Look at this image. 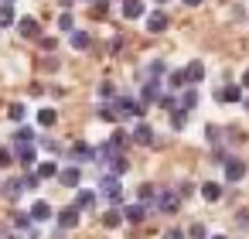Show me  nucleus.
<instances>
[{"mask_svg": "<svg viewBox=\"0 0 249 239\" xmlns=\"http://www.w3.org/2000/svg\"><path fill=\"white\" fill-rule=\"evenodd\" d=\"M113 106H116L120 116H137V120H143V113H147V103H143V99H133V96H116Z\"/></svg>", "mask_w": 249, "mask_h": 239, "instance_id": "1", "label": "nucleus"}, {"mask_svg": "<svg viewBox=\"0 0 249 239\" xmlns=\"http://www.w3.org/2000/svg\"><path fill=\"white\" fill-rule=\"evenodd\" d=\"M99 191H103V195H106V198H109L113 205H120V202H123L120 174H113V171H109V174H103V178H99Z\"/></svg>", "mask_w": 249, "mask_h": 239, "instance_id": "2", "label": "nucleus"}, {"mask_svg": "<svg viewBox=\"0 0 249 239\" xmlns=\"http://www.w3.org/2000/svg\"><path fill=\"white\" fill-rule=\"evenodd\" d=\"M178 205H181V191H160V195H157V212L174 215V212H178Z\"/></svg>", "mask_w": 249, "mask_h": 239, "instance_id": "3", "label": "nucleus"}, {"mask_svg": "<svg viewBox=\"0 0 249 239\" xmlns=\"http://www.w3.org/2000/svg\"><path fill=\"white\" fill-rule=\"evenodd\" d=\"M21 191H28V188H24V178H7L4 184H0V195H4L7 202H18Z\"/></svg>", "mask_w": 249, "mask_h": 239, "instance_id": "4", "label": "nucleus"}, {"mask_svg": "<svg viewBox=\"0 0 249 239\" xmlns=\"http://www.w3.org/2000/svg\"><path fill=\"white\" fill-rule=\"evenodd\" d=\"M222 164H225V181H242V178H246V161H239V157H225Z\"/></svg>", "mask_w": 249, "mask_h": 239, "instance_id": "5", "label": "nucleus"}, {"mask_svg": "<svg viewBox=\"0 0 249 239\" xmlns=\"http://www.w3.org/2000/svg\"><path fill=\"white\" fill-rule=\"evenodd\" d=\"M147 212H150V208H147L143 202H133V205H126V208H123V219H126L130 225H140V222L147 219Z\"/></svg>", "mask_w": 249, "mask_h": 239, "instance_id": "6", "label": "nucleus"}, {"mask_svg": "<svg viewBox=\"0 0 249 239\" xmlns=\"http://www.w3.org/2000/svg\"><path fill=\"white\" fill-rule=\"evenodd\" d=\"M160 96H164V89H160V79H147V82H143V92H140V99L150 106V103H157Z\"/></svg>", "mask_w": 249, "mask_h": 239, "instance_id": "7", "label": "nucleus"}, {"mask_svg": "<svg viewBox=\"0 0 249 239\" xmlns=\"http://www.w3.org/2000/svg\"><path fill=\"white\" fill-rule=\"evenodd\" d=\"M116 154H123V150H116V147L106 140L103 147H96V157H92V161H96V164H103V167H109V164L116 161Z\"/></svg>", "mask_w": 249, "mask_h": 239, "instance_id": "8", "label": "nucleus"}, {"mask_svg": "<svg viewBox=\"0 0 249 239\" xmlns=\"http://www.w3.org/2000/svg\"><path fill=\"white\" fill-rule=\"evenodd\" d=\"M79 215H82V208H79V205H69V208L58 212V225H62V229H75V225H79Z\"/></svg>", "mask_w": 249, "mask_h": 239, "instance_id": "9", "label": "nucleus"}, {"mask_svg": "<svg viewBox=\"0 0 249 239\" xmlns=\"http://www.w3.org/2000/svg\"><path fill=\"white\" fill-rule=\"evenodd\" d=\"M167 24H171V21H167L164 11H150V14H147V31L160 35V31H167Z\"/></svg>", "mask_w": 249, "mask_h": 239, "instance_id": "10", "label": "nucleus"}, {"mask_svg": "<svg viewBox=\"0 0 249 239\" xmlns=\"http://www.w3.org/2000/svg\"><path fill=\"white\" fill-rule=\"evenodd\" d=\"M58 181H62L65 188H79V181H82V167H79V164H72V167H62Z\"/></svg>", "mask_w": 249, "mask_h": 239, "instance_id": "11", "label": "nucleus"}, {"mask_svg": "<svg viewBox=\"0 0 249 239\" xmlns=\"http://www.w3.org/2000/svg\"><path fill=\"white\" fill-rule=\"evenodd\" d=\"M133 144H143V147H150V144H154V130H150V123H143V120H140V123L133 127Z\"/></svg>", "mask_w": 249, "mask_h": 239, "instance_id": "12", "label": "nucleus"}, {"mask_svg": "<svg viewBox=\"0 0 249 239\" xmlns=\"http://www.w3.org/2000/svg\"><path fill=\"white\" fill-rule=\"evenodd\" d=\"M14 28H18V35H21V38H38V31H41L35 18H21V21H18Z\"/></svg>", "mask_w": 249, "mask_h": 239, "instance_id": "13", "label": "nucleus"}, {"mask_svg": "<svg viewBox=\"0 0 249 239\" xmlns=\"http://www.w3.org/2000/svg\"><path fill=\"white\" fill-rule=\"evenodd\" d=\"M14 157L21 161V167H31L35 164V147L31 144H14Z\"/></svg>", "mask_w": 249, "mask_h": 239, "instance_id": "14", "label": "nucleus"}, {"mask_svg": "<svg viewBox=\"0 0 249 239\" xmlns=\"http://www.w3.org/2000/svg\"><path fill=\"white\" fill-rule=\"evenodd\" d=\"M52 215H55V212H52V205H48L45 198H38V202L31 205V219H35V222H48Z\"/></svg>", "mask_w": 249, "mask_h": 239, "instance_id": "15", "label": "nucleus"}, {"mask_svg": "<svg viewBox=\"0 0 249 239\" xmlns=\"http://www.w3.org/2000/svg\"><path fill=\"white\" fill-rule=\"evenodd\" d=\"M184 75H188V86H198V82L205 79V65H201V62H188Z\"/></svg>", "mask_w": 249, "mask_h": 239, "instance_id": "16", "label": "nucleus"}, {"mask_svg": "<svg viewBox=\"0 0 249 239\" xmlns=\"http://www.w3.org/2000/svg\"><path fill=\"white\" fill-rule=\"evenodd\" d=\"M69 154H72V161H92V157H96V150H92L89 144H82V140H79V144H72V150H69Z\"/></svg>", "mask_w": 249, "mask_h": 239, "instance_id": "17", "label": "nucleus"}, {"mask_svg": "<svg viewBox=\"0 0 249 239\" xmlns=\"http://www.w3.org/2000/svg\"><path fill=\"white\" fill-rule=\"evenodd\" d=\"M123 18H126V21L143 18V4H140V0H123Z\"/></svg>", "mask_w": 249, "mask_h": 239, "instance_id": "18", "label": "nucleus"}, {"mask_svg": "<svg viewBox=\"0 0 249 239\" xmlns=\"http://www.w3.org/2000/svg\"><path fill=\"white\" fill-rule=\"evenodd\" d=\"M7 24H18V18H14V0H4V4H0V28H7Z\"/></svg>", "mask_w": 249, "mask_h": 239, "instance_id": "19", "label": "nucleus"}, {"mask_svg": "<svg viewBox=\"0 0 249 239\" xmlns=\"http://www.w3.org/2000/svg\"><path fill=\"white\" fill-rule=\"evenodd\" d=\"M201 198H205V202H218V198H222V184H218V181H205V184H201Z\"/></svg>", "mask_w": 249, "mask_h": 239, "instance_id": "20", "label": "nucleus"}, {"mask_svg": "<svg viewBox=\"0 0 249 239\" xmlns=\"http://www.w3.org/2000/svg\"><path fill=\"white\" fill-rule=\"evenodd\" d=\"M218 99H222V103H239V99H242V86H225V89H218Z\"/></svg>", "mask_w": 249, "mask_h": 239, "instance_id": "21", "label": "nucleus"}, {"mask_svg": "<svg viewBox=\"0 0 249 239\" xmlns=\"http://www.w3.org/2000/svg\"><path fill=\"white\" fill-rule=\"evenodd\" d=\"M58 174H62V171H58V164H55V161H41V164H38V178H41V181L58 178Z\"/></svg>", "mask_w": 249, "mask_h": 239, "instance_id": "22", "label": "nucleus"}, {"mask_svg": "<svg viewBox=\"0 0 249 239\" xmlns=\"http://www.w3.org/2000/svg\"><path fill=\"white\" fill-rule=\"evenodd\" d=\"M75 205H79L82 212H89V208L96 205V191H89V188H82V191L75 195Z\"/></svg>", "mask_w": 249, "mask_h": 239, "instance_id": "23", "label": "nucleus"}, {"mask_svg": "<svg viewBox=\"0 0 249 239\" xmlns=\"http://www.w3.org/2000/svg\"><path fill=\"white\" fill-rule=\"evenodd\" d=\"M69 45H72L75 52H86V48H89V35H86V31H72V35H69Z\"/></svg>", "mask_w": 249, "mask_h": 239, "instance_id": "24", "label": "nucleus"}, {"mask_svg": "<svg viewBox=\"0 0 249 239\" xmlns=\"http://www.w3.org/2000/svg\"><path fill=\"white\" fill-rule=\"evenodd\" d=\"M171 127H174V130H184V127H188V110H184V106L171 110Z\"/></svg>", "mask_w": 249, "mask_h": 239, "instance_id": "25", "label": "nucleus"}, {"mask_svg": "<svg viewBox=\"0 0 249 239\" xmlns=\"http://www.w3.org/2000/svg\"><path fill=\"white\" fill-rule=\"evenodd\" d=\"M140 202H143L147 208H157V191H154V184H140Z\"/></svg>", "mask_w": 249, "mask_h": 239, "instance_id": "26", "label": "nucleus"}, {"mask_svg": "<svg viewBox=\"0 0 249 239\" xmlns=\"http://www.w3.org/2000/svg\"><path fill=\"white\" fill-rule=\"evenodd\" d=\"M126 219H123V212H116V208H109V212H103V225L106 229H116V225H123Z\"/></svg>", "mask_w": 249, "mask_h": 239, "instance_id": "27", "label": "nucleus"}, {"mask_svg": "<svg viewBox=\"0 0 249 239\" xmlns=\"http://www.w3.org/2000/svg\"><path fill=\"white\" fill-rule=\"evenodd\" d=\"M181 106H184V110H195V106H198V89H195V86H188V89L181 92Z\"/></svg>", "mask_w": 249, "mask_h": 239, "instance_id": "28", "label": "nucleus"}, {"mask_svg": "<svg viewBox=\"0 0 249 239\" xmlns=\"http://www.w3.org/2000/svg\"><path fill=\"white\" fill-rule=\"evenodd\" d=\"M55 120H58V113H55L52 106H45V110H38V123H41V127H55Z\"/></svg>", "mask_w": 249, "mask_h": 239, "instance_id": "29", "label": "nucleus"}, {"mask_svg": "<svg viewBox=\"0 0 249 239\" xmlns=\"http://www.w3.org/2000/svg\"><path fill=\"white\" fill-rule=\"evenodd\" d=\"M130 140H133V133H126V130H116V133H113V137H109V144H113V147H116V150H123V147H126V144H130Z\"/></svg>", "mask_w": 249, "mask_h": 239, "instance_id": "30", "label": "nucleus"}, {"mask_svg": "<svg viewBox=\"0 0 249 239\" xmlns=\"http://www.w3.org/2000/svg\"><path fill=\"white\" fill-rule=\"evenodd\" d=\"M167 86H171V89H184V86H188L184 69H181V72H171V75H167Z\"/></svg>", "mask_w": 249, "mask_h": 239, "instance_id": "31", "label": "nucleus"}, {"mask_svg": "<svg viewBox=\"0 0 249 239\" xmlns=\"http://www.w3.org/2000/svg\"><path fill=\"white\" fill-rule=\"evenodd\" d=\"M7 116H11L14 123H24V116H28V106H24V103H14V106L7 110Z\"/></svg>", "mask_w": 249, "mask_h": 239, "instance_id": "32", "label": "nucleus"}, {"mask_svg": "<svg viewBox=\"0 0 249 239\" xmlns=\"http://www.w3.org/2000/svg\"><path fill=\"white\" fill-rule=\"evenodd\" d=\"M99 120H106V123H116V120H120V113H116V106H113V103H106V106H99Z\"/></svg>", "mask_w": 249, "mask_h": 239, "instance_id": "33", "label": "nucleus"}, {"mask_svg": "<svg viewBox=\"0 0 249 239\" xmlns=\"http://www.w3.org/2000/svg\"><path fill=\"white\" fill-rule=\"evenodd\" d=\"M164 72H167V65H164V62H160V58H157V62H150V65H147V75H150V79H160V75H164Z\"/></svg>", "mask_w": 249, "mask_h": 239, "instance_id": "34", "label": "nucleus"}, {"mask_svg": "<svg viewBox=\"0 0 249 239\" xmlns=\"http://www.w3.org/2000/svg\"><path fill=\"white\" fill-rule=\"evenodd\" d=\"M157 106H160V110H178V106H181V99H174L171 92H164V96L157 99Z\"/></svg>", "mask_w": 249, "mask_h": 239, "instance_id": "35", "label": "nucleus"}, {"mask_svg": "<svg viewBox=\"0 0 249 239\" xmlns=\"http://www.w3.org/2000/svg\"><path fill=\"white\" fill-rule=\"evenodd\" d=\"M31 140H35V130H31V127H21V130L14 133V144H31Z\"/></svg>", "mask_w": 249, "mask_h": 239, "instance_id": "36", "label": "nucleus"}, {"mask_svg": "<svg viewBox=\"0 0 249 239\" xmlns=\"http://www.w3.org/2000/svg\"><path fill=\"white\" fill-rule=\"evenodd\" d=\"M109 167H113V174H126V171H130V161H126L123 154H116V161H113Z\"/></svg>", "mask_w": 249, "mask_h": 239, "instance_id": "37", "label": "nucleus"}, {"mask_svg": "<svg viewBox=\"0 0 249 239\" xmlns=\"http://www.w3.org/2000/svg\"><path fill=\"white\" fill-rule=\"evenodd\" d=\"M31 222H35V219H31V212H21V215H14V225H18L21 232H28V229H31Z\"/></svg>", "mask_w": 249, "mask_h": 239, "instance_id": "38", "label": "nucleus"}, {"mask_svg": "<svg viewBox=\"0 0 249 239\" xmlns=\"http://www.w3.org/2000/svg\"><path fill=\"white\" fill-rule=\"evenodd\" d=\"M99 99H116V89H113V82H103V86H99Z\"/></svg>", "mask_w": 249, "mask_h": 239, "instance_id": "39", "label": "nucleus"}, {"mask_svg": "<svg viewBox=\"0 0 249 239\" xmlns=\"http://www.w3.org/2000/svg\"><path fill=\"white\" fill-rule=\"evenodd\" d=\"M188 236H191V239H208V232H205V225H201V222H195V225L188 229Z\"/></svg>", "mask_w": 249, "mask_h": 239, "instance_id": "40", "label": "nucleus"}, {"mask_svg": "<svg viewBox=\"0 0 249 239\" xmlns=\"http://www.w3.org/2000/svg\"><path fill=\"white\" fill-rule=\"evenodd\" d=\"M38 181H41V178H38V171H35V174H24V188H28V191H35V188H38Z\"/></svg>", "mask_w": 249, "mask_h": 239, "instance_id": "41", "label": "nucleus"}, {"mask_svg": "<svg viewBox=\"0 0 249 239\" xmlns=\"http://www.w3.org/2000/svg\"><path fill=\"white\" fill-rule=\"evenodd\" d=\"M58 28H62V31H69V35L75 31V24H72V18H69V14H62V21H58Z\"/></svg>", "mask_w": 249, "mask_h": 239, "instance_id": "42", "label": "nucleus"}, {"mask_svg": "<svg viewBox=\"0 0 249 239\" xmlns=\"http://www.w3.org/2000/svg\"><path fill=\"white\" fill-rule=\"evenodd\" d=\"M11 161H14V154H11V150H7V147H0V167H7V164H11Z\"/></svg>", "mask_w": 249, "mask_h": 239, "instance_id": "43", "label": "nucleus"}, {"mask_svg": "<svg viewBox=\"0 0 249 239\" xmlns=\"http://www.w3.org/2000/svg\"><path fill=\"white\" fill-rule=\"evenodd\" d=\"M178 191H181V198H188V195H191V191H195V184H191V181H184V184H181V188H178Z\"/></svg>", "mask_w": 249, "mask_h": 239, "instance_id": "44", "label": "nucleus"}, {"mask_svg": "<svg viewBox=\"0 0 249 239\" xmlns=\"http://www.w3.org/2000/svg\"><path fill=\"white\" fill-rule=\"evenodd\" d=\"M164 239H184V232H181V229H167Z\"/></svg>", "mask_w": 249, "mask_h": 239, "instance_id": "45", "label": "nucleus"}, {"mask_svg": "<svg viewBox=\"0 0 249 239\" xmlns=\"http://www.w3.org/2000/svg\"><path fill=\"white\" fill-rule=\"evenodd\" d=\"M96 11H99V14H106V11H109V0H96Z\"/></svg>", "mask_w": 249, "mask_h": 239, "instance_id": "46", "label": "nucleus"}, {"mask_svg": "<svg viewBox=\"0 0 249 239\" xmlns=\"http://www.w3.org/2000/svg\"><path fill=\"white\" fill-rule=\"evenodd\" d=\"M242 89H249V72H246V75H242Z\"/></svg>", "mask_w": 249, "mask_h": 239, "instance_id": "47", "label": "nucleus"}, {"mask_svg": "<svg viewBox=\"0 0 249 239\" xmlns=\"http://www.w3.org/2000/svg\"><path fill=\"white\" fill-rule=\"evenodd\" d=\"M184 4H188V7H198V4H201V0H184Z\"/></svg>", "mask_w": 249, "mask_h": 239, "instance_id": "48", "label": "nucleus"}, {"mask_svg": "<svg viewBox=\"0 0 249 239\" xmlns=\"http://www.w3.org/2000/svg\"><path fill=\"white\" fill-rule=\"evenodd\" d=\"M242 106H246V110H249V96H246V99H242Z\"/></svg>", "mask_w": 249, "mask_h": 239, "instance_id": "49", "label": "nucleus"}, {"mask_svg": "<svg viewBox=\"0 0 249 239\" xmlns=\"http://www.w3.org/2000/svg\"><path fill=\"white\" fill-rule=\"evenodd\" d=\"M212 239H225V236H212Z\"/></svg>", "mask_w": 249, "mask_h": 239, "instance_id": "50", "label": "nucleus"}, {"mask_svg": "<svg viewBox=\"0 0 249 239\" xmlns=\"http://www.w3.org/2000/svg\"><path fill=\"white\" fill-rule=\"evenodd\" d=\"M7 239H21V236H7Z\"/></svg>", "mask_w": 249, "mask_h": 239, "instance_id": "51", "label": "nucleus"}, {"mask_svg": "<svg viewBox=\"0 0 249 239\" xmlns=\"http://www.w3.org/2000/svg\"><path fill=\"white\" fill-rule=\"evenodd\" d=\"M157 4H167V0H157Z\"/></svg>", "mask_w": 249, "mask_h": 239, "instance_id": "52", "label": "nucleus"}]
</instances>
